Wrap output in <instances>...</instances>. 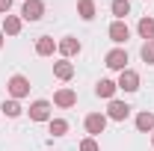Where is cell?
Listing matches in <instances>:
<instances>
[{
    "label": "cell",
    "instance_id": "obj_6",
    "mask_svg": "<svg viewBox=\"0 0 154 151\" xmlns=\"http://www.w3.org/2000/svg\"><path fill=\"white\" fill-rule=\"evenodd\" d=\"M107 125H110L107 113H89L86 119H83V128H86V133H89V136L104 133V131H107Z\"/></svg>",
    "mask_w": 154,
    "mask_h": 151
},
{
    "label": "cell",
    "instance_id": "obj_5",
    "mask_svg": "<svg viewBox=\"0 0 154 151\" xmlns=\"http://www.w3.org/2000/svg\"><path fill=\"white\" fill-rule=\"evenodd\" d=\"M45 18V0H24V6H21V21H30V24H36V21Z\"/></svg>",
    "mask_w": 154,
    "mask_h": 151
},
{
    "label": "cell",
    "instance_id": "obj_7",
    "mask_svg": "<svg viewBox=\"0 0 154 151\" xmlns=\"http://www.w3.org/2000/svg\"><path fill=\"white\" fill-rule=\"evenodd\" d=\"M83 51V45H80V39H74V36H62L57 42V54L62 59H71V57H77Z\"/></svg>",
    "mask_w": 154,
    "mask_h": 151
},
{
    "label": "cell",
    "instance_id": "obj_19",
    "mask_svg": "<svg viewBox=\"0 0 154 151\" xmlns=\"http://www.w3.org/2000/svg\"><path fill=\"white\" fill-rule=\"evenodd\" d=\"M136 33H139V39H145V42H151V39H154V18H151V15L139 18V24H136Z\"/></svg>",
    "mask_w": 154,
    "mask_h": 151
},
{
    "label": "cell",
    "instance_id": "obj_8",
    "mask_svg": "<svg viewBox=\"0 0 154 151\" xmlns=\"http://www.w3.org/2000/svg\"><path fill=\"white\" fill-rule=\"evenodd\" d=\"M107 36H110V42H113L116 48H122V45H128V39H131V27H128L125 21H113L110 30H107Z\"/></svg>",
    "mask_w": 154,
    "mask_h": 151
},
{
    "label": "cell",
    "instance_id": "obj_20",
    "mask_svg": "<svg viewBox=\"0 0 154 151\" xmlns=\"http://www.w3.org/2000/svg\"><path fill=\"white\" fill-rule=\"evenodd\" d=\"M110 12L116 15V21H125L131 15V0H113L110 3Z\"/></svg>",
    "mask_w": 154,
    "mask_h": 151
},
{
    "label": "cell",
    "instance_id": "obj_17",
    "mask_svg": "<svg viewBox=\"0 0 154 151\" xmlns=\"http://www.w3.org/2000/svg\"><path fill=\"white\" fill-rule=\"evenodd\" d=\"M77 15H80V21H92L98 15L95 0H77Z\"/></svg>",
    "mask_w": 154,
    "mask_h": 151
},
{
    "label": "cell",
    "instance_id": "obj_15",
    "mask_svg": "<svg viewBox=\"0 0 154 151\" xmlns=\"http://www.w3.org/2000/svg\"><path fill=\"white\" fill-rule=\"evenodd\" d=\"M6 36H18L21 30H24V21L21 15H3V27H0Z\"/></svg>",
    "mask_w": 154,
    "mask_h": 151
},
{
    "label": "cell",
    "instance_id": "obj_13",
    "mask_svg": "<svg viewBox=\"0 0 154 151\" xmlns=\"http://www.w3.org/2000/svg\"><path fill=\"white\" fill-rule=\"evenodd\" d=\"M134 125H136V131H139V133H154V113H151V110L136 113Z\"/></svg>",
    "mask_w": 154,
    "mask_h": 151
},
{
    "label": "cell",
    "instance_id": "obj_23",
    "mask_svg": "<svg viewBox=\"0 0 154 151\" xmlns=\"http://www.w3.org/2000/svg\"><path fill=\"white\" fill-rule=\"evenodd\" d=\"M12 12V0H0V15H9Z\"/></svg>",
    "mask_w": 154,
    "mask_h": 151
},
{
    "label": "cell",
    "instance_id": "obj_9",
    "mask_svg": "<svg viewBox=\"0 0 154 151\" xmlns=\"http://www.w3.org/2000/svg\"><path fill=\"white\" fill-rule=\"evenodd\" d=\"M74 104H77V92L71 89V86H62V89L54 92V107H59V110H71Z\"/></svg>",
    "mask_w": 154,
    "mask_h": 151
},
{
    "label": "cell",
    "instance_id": "obj_10",
    "mask_svg": "<svg viewBox=\"0 0 154 151\" xmlns=\"http://www.w3.org/2000/svg\"><path fill=\"white\" fill-rule=\"evenodd\" d=\"M131 116V104H125V101H119V98H113L110 104H107V119L110 122H125Z\"/></svg>",
    "mask_w": 154,
    "mask_h": 151
},
{
    "label": "cell",
    "instance_id": "obj_4",
    "mask_svg": "<svg viewBox=\"0 0 154 151\" xmlns=\"http://www.w3.org/2000/svg\"><path fill=\"white\" fill-rule=\"evenodd\" d=\"M128 62H131V57H128L125 48H113V51H107V57H104V65H107L110 71H125Z\"/></svg>",
    "mask_w": 154,
    "mask_h": 151
},
{
    "label": "cell",
    "instance_id": "obj_25",
    "mask_svg": "<svg viewBox=\"0 0 154 151\" xmlns=\"http://www.w3.org/2000/svg\"><path fill=\"white\" fill-rule=\"evenodd\" d=\"M151 148H154V133H151Z\"/></svg>",
    "mask_w": 154,
    "mask_h": 151
},
{
    "label": "cell",
    "instance_id": "obj_24",
    "mask_svg": "<svg viewBox=\"0 0 154 151\" xmlns=\"http://www.w3.org/2000/svg\"><path fill=\"white\" fill-rule=\"evenodd\" d=\"M3 45H6V33L0 30V48H3Z\"/></svg>",
    "mask_w": 154,
    "mask_h": 151
},
{
    "label": "cell",
    "instance_id": "obj_14",
    "mask_svg": "<svg viewBox=\"0 0 154 151\" xmlns=\"http://www.w3.org/2000/svg\"><path fill=\"white\" fill-rule=\"evenodd\" d=\"M57 54V42L51 36H38L36 39V57H54Z\"/></svg>",
    "mask_w": 154,
    "mask_h": 151
},
{
    "label": "cell",
    "instance_id": "obj_1",
    "mask_svg": "<svg viewBox=\"0 0 154 151\" xmlns=\"http://www.w3.org/2000/svg\"><path fill=\"white\" fill-rule=\"evenodd\" d=\"M6 92H9V98H15V101L27 98L30 95V77L27 74H12L6 80Z\"/></svg>",
    "mask_w": 154,
    "mask_h": 151
},
{
    "label": "cell",
    "instance_id": "obj_2",
    "mask_svg": "<svg viewBox=\"0 0 154 151\" xmlns=\"http://www.w3.org/2000/svg\"><path fill=\"white\" fill-rule=\"evenodd\" d=\"M139 83H142V77H139V71H134V68L119 71V80H116V86H119L122 92H128V95L139 92Z\"/></svg>",
    "mask_w": 154,
    "mask_h": 151
},
{
    "label": "cell",
    "instance_id": "obj_18",
    "mask_svg": "<svg viewBox=\"0 0 154 151\" xmlns=\"http://www.w3.org/2000/svg\"><path fill=\"white\" fill-rule=\"evenodd\" d=\"M68 128H71V125H68V119H59V116H54V119L48 122V133H51V136H65Z\"/></svg>",
    "mask_w": 154,
    "mask_h": 151
},
{
    "label": "cell",
    "instance_id": "obj_21",
    "mask_svg": "<svg viewBox=\"0 0 154 151\" xmlns=\"http://www.w3.org/2000/svg\"><path fill=\"white\" fill-rule=\"evenodd\" d=\"M139 59H142L145 65H154V39H151V42H142V48H139Z\"/></svg>",
    "mask_w": 154,
    "mask_h": 151
},
{
    "label": "cell",
    "instance_id": "obj_3",
    "mask_svg": "<svg viewBox=\"0 0 154 151\" xmlns=\"http://www.w3.org/2000/svg\"><path fill=\"white\" fill-rule=\"evenodd\" d=\"M27 116H30V122H51V119H54V104L45 101V98H38V101L30 104Z\"/></svg>",
    "mask_w": 154,
    "mask_h": 151
},
{
    "label": "cell",
    "instance_id": "obj_12",
    "mask_svg": "<svg viewBox=\"0 0 154 151\" xmlns=\"http://www.w3.org/2000/svg\"><path fill=\"white\" fill-rule=\"evenodd\" d=\"M54 77L62 80V83H68V80L74 77V62H68V59H57V62H54Z\"/></svg>",
    "mask_w": 154,
    "mask_h": 151
},
{
    "label": "cell",
    "instance_id": "obj_16",
    "mask_svg": "<svg viewBox=\"0 0 154 151\" xmlns=\"http://www.w3.org/2000/svg\"><path fill=\"white\" fill-rule=\"evenodd\" d=\"M0 113L6 116V119H21L24 107H21V101H15V98H6V101L0 104Z\"/></svg>",
    "mask_w": 154,
    "mask_h": 151
},
{
    "label": "cell",
    "instance_id": "obj_22",
    "mask_svg": "<svg viewBox=\"0 0 154 151\" xmlns=\"http://www.w3.org/2000/svg\"><path fill=\"white\" fill-rule=\"evenodd\" d=\"M77 151H101V145H98V139H95V136H86V139H80Z\"/></svg>",
    "mask_w": 154,
    "mask_h": 151
},
{
    "label": "cell",
    "instance_id": "obj_11",
    "mask_svg": "<svg viewBox=\"0 0 154 151\" xmlns=\"http://www.w3.org/2000/svg\"><path fill=\"white\" fill-rule=\"evenodd\" d=\"M116 92H119V86H116V80H110V77H101V80L95 83V95L104 98V101H113Z\"/></svg>",
    "mask_w": 154,
    "mask_h": 151
}]
</instances>
